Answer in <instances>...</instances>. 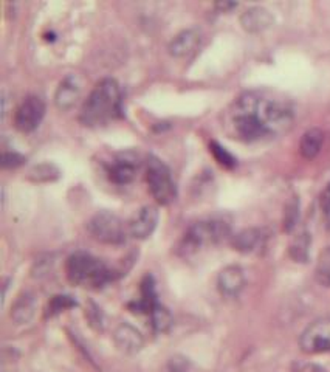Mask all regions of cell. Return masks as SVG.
Here are the masks:
<instances>
[{
	"instance_id": "d6986e66",
	"label": "cell",
	"mask_w": 330,
	"mask_h": 372,
	"mask_svg": "<svg viewBox=\"0 0 330 372\" xmlns=\"http://www.w3.org/2000/svg\"><path fill=\"white\" fill-rule=\"evenodd\" d=\"M149 315H150V320H152V326L157 332H168L172 326V321H174L172 320L171 312L159 301H155L152 307H150Z\"/></svg>"
},
{
	"instance_id": "30bf717a",
	"label": "cell",
	"mask_w": 330,
	"mask_h": 372,
	"mask_svg": "<svg viewBox=\"0 0 330 372\" xmlns=\"http://www.w3.org/2000/svg\"><path fill=\"white\" fill-rule=\"evenodd\" d=\"M159 210L154 205H146L141 210L134 214V217L129 220L127 231L134 239H148L155 231L159 224Z\"/></svg>"
},
{
	"instance_id": "4316f807",
	"label": "cell",
	"mask_w": 330,
	"mask_h": 372,
	"mask_svg": "<svg viewBox=\"0 0 330 372\" xmlns=\"http://www.w3.org/2000/svg\"><path fill=\"white\" fill-rule=\"evenodd\" d=\"M24 163V157L19 154H3V166H19V164Z\"/></svg>"
},
{
	"instance_id": "7a4b0ae2",
	"label": "cell",
	"mask_w": 330,
	"mask_h": 372,
	"mask_svg": "<svg viewBox=\"0 0 330 372\" xmlns=\"http://www.w3.org/2000/svg\"><path fill=\"white\" fill-rule=\"evenodd\" d=\"M121 112V90L115 80L106 78L90 92L81 109V121L85 126H104Z\"/></svg>"
},
{
	"instance_id": "603a6c76",
	"label": "cell",
	"mask_w": 330,
	"mask_h": 372,
	"mask_svg": "<svg viewBox=\"0 0 330 372\" xmlns=\"http://www.w3.org/2000/svg\"><path fill=\"white\" fill-rule=\"evenodd\" d=\"M211 152L214 154V157H216V160L222 164V166H227V168H233L236 164V160L234 157L225 151V148H222L219 143L213 141L211 143Z\"/></svg>"
},
{
	"instance_id": "8fae6325",
	"label": "cell",
	"mask_w": 330,
	"mask_h": 372,
	"mask_svg": "<svg viewBox=\"0 0 330 372\" xmlns=\"http://www.w3.org/2000/svg\"><path fill=\"white\" fill-rule=\"evenodd\" d=\"M82 93V81L80 76L69 75L64 78L61 84L57 85L55 93V104L59 110L73 109L76 103L80 101Z\"/></svg>"
},
{
	"instance_id": "e0dca14e",
	"label": "cell",
	"mask_w": 330,
	"mask_h": 372,
	"mask_svg": "<svg viewBox=\"0 0 330 372\" xmlns=\"http://www.w3.org/2000/svg\"><path fill=\"white\" fill-rule=\"evenodd\" d=\"M36 298L31 293H24L17 298V301L14 303L11 310V318L16 324H27L33 320L36 313Z\"/></svg>"
},
{
	"instance_id": "d4e9b609",
	"label": "cell",
	"mask_w": 330,
	"mask_h": 372,
	"mask_svg": "<svg viewBox=\"0 0 330 372\" xmlns=\"http://www.w3.org/2000/svg\"><path fill=\"white\" fill-rule=\"evenodd\" d=\"M164 372H189L188 362L182 359V357H172V359L168 362Z\"/></svg>"
},
{
	"instance_id": "8992f818",
	"label": "cell",
	"mask_w": 330,
	"mask_h": 372,
	"mask_svg": "<svg viewBox=\"0 0 330 372\" xmlns=\"http://www.w3.org/2000/svg\"><path fill=\"white\" fill-rule=\"evenodd\" d=\"M87 231L95 241L107 245H120L126 241L129 233L124 222L117 214L109 211H99L87 222Z\"/></svg>"
},
{
	"instance_id": "cb8c5ba5",
	"label": "cell",
	"mask_w": 330,
	"mask_h": 372,
	"mask_svg": "<svg viewBox=\"0 0 330 372\" xmlns=\"http://www.w3.org/2000/svg\"><path fill=\"white\" fill-rule=\"evenodd\" d=\"M71 306H76V303L70 296H66V295L55 296L52 299V303L48 304V313L50 315H56V313H59L62 310L69 309V307H71Z\"/></svg>"
},
{
	"instance_id": "5b68a950",
	"label": "cell",
	"mask_w": 330,
	"mask_h": 372,
	"mask_svg": "<svg viewBox=\"0 0 330 372\" xmlns=\"http://www.w3.org/2000/svg\"><path fill=\"white\" fill-rule=\"evenodd\" d=\"M146 164V180L150 194L157 200V203L169 205L174 202L177 197V188L174 180H172L171 169L155 155H149Z\"/></svg>"
},
{
	"instance_id": "f1b7e54d",
	"label": "cell",
	"mask_w": 330,
	"mask_h": 372,
	"mask_svg": "<svg viewBox=\"0 0 330 372\" xmlns=\"http://www.w3.org/2000/svg\"><path fill=\"white\" fill-rule=\"evenodd\" d=\"M301 372H326V371L321 366H318V364H307V366Z\"/></svg>"
},
{
	"instance_id": "ffe728a7",
	"label": "cell",
	"mask_w": 330,
	"mask_h": 372,
	"mask_svg": "<svg viewBox=\"0 0 330 372\" xmlns=\"http://www.w3.org/2000/svg\"><path fill=\"white\" fill-rule=\"evenodd\" d=\"M308 250H310V234L301 231L290 244V256L296 262H307Z\"/></svg>"
},
{
	"instance_id": "ba28073f",
	"label": "cell",
	"mask_w": 330,
	"mask_h": 372,
	"mask_svg": "<svg viewBox=\"0 0 330 372\" xmlns=\"http://www.w3.org/2000/svg\"><path fill=\"white\" fill-rule=\"evenodd\" d=\"M45 115V103L38 95H28L14 113V126L20 132H33Z\"/></svg>"
},
{
	"instance_id": "484cf974",
	"label": "cell",
	"mask_w": 330,
	"mask_h": 372,
	"mask_svg": "<svg viewBox=\"0 0 330 372\" xmlns=\"http://www.w3.org/2000/svg\"><path fill=\"white\" fill-rule=\"evenodd\" d=\"M321 210H322V214H324L326 224L330 227V185L321 194Z\"/></svg>"
},
{
	"instance_id": "6da1fadb",
	"label": "cell",
	"mask_w": 330,
	"mask_h": 372,
	"mask_svg": "<svg viewBox=\"0 0 330 372\" xmlns=\"http://www.w3.org/2000/svg\"><path fill=\"white\" fill-rule=\"evenodd\" d=\"M295 121L290 99L270 90L243 92L224 113V129L229 137L254 143L281 137Z\"/></svg>"
},
{
	"instance_id": "277c9868",
	"label": "cell",
	"mask_w": 330,
	"mask_h": 372,
	"mask_svg": "<svg viewBox=\"0 0 330 372\" xmlns=\"http://www.w3.org/2000/svg\"><path fill=\"white\" fill-rule=\"evenodd\" d=\"M228 234L229 227L224 220L210 219L196 222L183 234V239L178 244V253L183 257H191L197 255L202 248L224 241Z\"/></svg>"
},
{
	"instance_id": "7402d4cb",
	"label": "cell",
	"mask_w": 330,
	"mask_h": 372,
	"mask_svg": "<svg viewBox=\"0 0 330 372\" xmlns=\"http://www.w3.org/2000/svg\"><path fill=\"white\" fill-rule=\"evenodd\" d=\"M299 219V202L296 197H292L290 202L285 206L284 213V230L292 231L296 227Z\"/></svg>"
},
{
	"instance_id": "44dd1931",
	"label": "cell",
	"mask_w": 330,
	"mask_h": 372,
	"mask_svg": "<svg viewBox=\"0 0 330 372\" xmlns=\"http://www.w3.org/2000/svg\"><path fill=\"white\" fill-rule=\"evenodd\" d=\"M315 278L321 285L330 287V245L322 250L318 256L317 267H315Z\"/></svg>"
},
{
	"instance_id": "5bb4252c",
	"label": "cell",
	"mask_w": 330,
	"mask_h": 372,
	"mask_svg": "<svg viewBox=\"0 0 330 372\" xmlns=\"http://www.w3.org/2000/svg\"><path fill=\"white\" fill-rule=\"evenodd\" d=\"M275 24V17L267 8L264 6H251L245 10L241 16V25L245 31L251 34L262 33Z\"/></svg>"
},
{
	"instance_id": "ac0fdd59",
	"label": "cell",
	"mask_w": 330,
	"mask_h": 372,
	"mask_svg": "<svg viewBox=\"0 0 330 372\" xmlns=\"http://www.w3.org/2000/svg\"><path fill=\"white\" fill-rule=\"evenodd\" d=\"M322 143H324V134H322L321 129L318 127L308 129L299 141V152L304 159L312 160L320 154Z\"/></svg>"
},
{
	"instance_id": "9a60e30c",
	"label": "cell",
	"mask_w": 330,
	"mask_h": 372,
	"mask_svg": "<svg viewBox=\"0 0 330 372\" xmlns=\"http://www.w3.org/2000/svg\"><path fill=\"white\" fill-rule=\"evenodd\" d=\"M202 42V33L197 28H188L178 33L174 39L169 42V55L174 58H186L199 48Z\"/></svg>"
},
{
	"instance_id": "9c48e42d",
	"label": "cell",
	"mask_w": 330,
	"mask_h": 372,
	"mask_svg": "<svg viewBox=\"0 0 330 372\" xmlns=\"http://www.w3.org/2000/svg\"><path fill=\"white\" fill-rule=\"evenodd\" d=\"M140 155L134 151H123L113 155L107 163V176L117 185L131 183L140 169Z\"/></svg>"
},
{
	"instance_id": "52a82bcc",
	"label": "cell",
	"mask_w": 330,
	"mask_h": 372,
	"mask_svg": "<svg viewBox=\"0 0 330 372\" xmlns=\"http://www.w3.org/2000/svg\"><path fill=\"white\" fill-rule=\"evenodd\" d=\"M299 348L310 355L330 352V320L322 318L308 324L299 337Z\"/></svg>"
},
{
	"instance_id": "7c38bea8",
	"label": "cell",
	"mask_w": 330,
	"mask_h": 372,
	"mask_svg": "<svg viewBox=\"0 0 330 372\" xmlns=\"http://www.w3.org/2000/svg\"><path fill=\"white\" fill-rule=\"evenodd\" d=\"M113 343L120 352L134 355L138 354L145 346V337L137 327L129 323H121L113 331Z\"/></svg>"
},
{
	"instance_id": "4fadbf2b",
	"label": "cell",
	"mask_w": 330,
	"mask_h": 372,
	"mask_svg": "<svg viewBox=\"0 0 330 372\" xmlns=\"http://www.w3.org/2000/svg\"><path fill=\"white\" fill-rule=\"evenodd\" d=\"M245 271L239 266H228L217 276V287L222 295L227 298H236L245 287Z\"/></svg>"
},
{
	"instance_id": "83f0119b",
	"label": "cell",
	"mask_w": 330,
	"mask_h": 372,
	"mask_svg": "<svg viewBox=\"0 0 330 372\" xmlns=\"http://www.w3.org/2000/svg\"><path fill=\"white\" fill-rule=\"evenodd\" d=\"M216 6L222 11H228V10H233L234 6H238V5L233 3V2H219Z\"/></svg>"
},
{
	"instance_id": "2e32d148",
	"label": "cell",
	"mask_w": 330,
	"mask_h": 372,
	"mask_svg": "<svg viewBox=\"0 0 330 372\" xmlns=\"http://www.w3.org/2000/svg\"><path fill=\"white\" fill-rule=\"evenodd\" d=\"M262 241L264 236L259 228H247L234 236L231 244L241 253H253L262 245Z\"/></svg>"
},
{
	"instance_id": "3957f363",
	"label": "cell",
	"mask_w": 330,
	"mask_h": 372,
	"mask_svg": "<svg viewBox=\"0 0 330 372\" xmlns=\"http://www.w3.org/2000/svg\"><path fill=\"white\" fill-rule=\"evenodd\" d=\"M66 271L71 284L87 289H99L112 279V271L101 259L82 252L69 257Z\"/></svg>"
}]
</instances>
